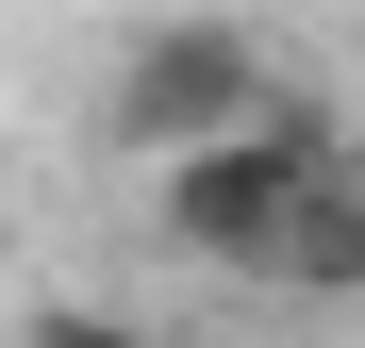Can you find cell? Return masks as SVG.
<instances>
[{"instance_id":"obj_1","label":"cell","mask_w":365,"mask_h":348,"mask_svg":"<svg viewBox=\"0 0 365 348\" xmlns=\"http://www.w3.org/2000/svg\"><path fill=\"white\" fill-rule=\"evenodd\" d=\"M332 183V133H299V116H250V133H216V149H166V232L200 265H232V282H266V249H282V216Z\"/></svg>"},{"instance_id":"obj_2","label":"cell","mask_w":365,"mask_h":348,"mask_svg":"<svg viewBox=\"0 0 365 348\" xmlns=\"http://www.w3.org/2000/svg\"><path fill=\"white\" fill-rule=\"evenodd\" d=\"M250 116H282V83H266V50L232 33V17H166V33L116 50V133H133L150 166H166V149H216V133H250Z\"/></svg>"},{"instance_id":"obj_3","label":"cell","mask_w":365,"mask_h":348,"mask_svg":"<svg viewBox=\"0 0 365 348\" xmlns=\"http://www.w3.org/2000/svg\"><path fill=\"white\" fill-rule=\"evenodd\" d=\"M266 282H299V299H365V183H349V166H332V183H316V199L282 216Z\"/></svg>"},{"instance_id":"obj_4","label":"cell","mask_w":365,"mask_h":348,"mask_svg":"<svg viewBox=\"0 0 365 348\" xmlns=\"http://www.w3.org/2000/svg\"><path fill=\"white\" fill-rule=\"evenodd\" d=\"M34 348H150V332H133V315H83V299H50V315H34Z\"/></svg>"}]
</instances>
